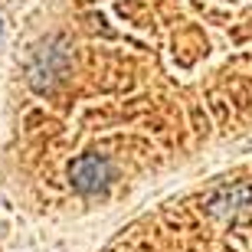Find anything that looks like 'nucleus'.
I'll return each instance as SVG.
<instances>
[{
	"label": "nucleus",
	"instance_id": "1",
	"mask_svg": "<svg viewBox=\"0 0 252 252\" xmlns=\"http://www.w3.org/2000/svg\"><path fill=\"white\" fill-rule=\"evenodd\" d=\"M72 187L82 190V193H95L98 187H105L108 180H112V167H108V160L98 158V154H85L72 164Z\"/></svg>",
	"mask_w": 252,
	"mask_h": 252
}]
</instances>
